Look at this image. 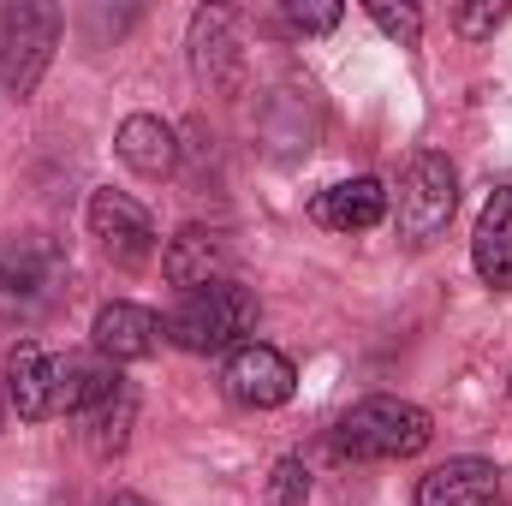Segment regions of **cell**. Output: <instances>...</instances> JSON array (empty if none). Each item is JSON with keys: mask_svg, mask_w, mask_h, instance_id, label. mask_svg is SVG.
Instances as JSON below:
<instances>
[{"mask_svg": "<svg viewBox=\"0 0 512 506\" xmlns=\"http://www.w3.org/2000/svg\"><path fill=\"white\" fill-rule=\"evenodd\" d=\"M256 292L251 286H239V280H215V286H197V292H179V304L161 316V334L179 346V352H197V358H209V352H239L245 346V334L256 328Z\"/></svg>", "mask_w": 512, "mask_h": 506, "instance_id": "6da1fadb", "label": "cell"}, {"mask_svg": "<svg viewBox=\"0 0 512 506\" xmlns=\"http://www.w3.org/2000/svg\"><path fill=\"white\" fill-rule=\"evenodd\" d=\"M435 441V423L423 405L411 399H393V393H376V399H358L340 423H334V453L340 459H358V465H376V459H411Z\"/></svg>", "mask_w": 512, "mask_h": 506, "instance_id": "7a4b0ae2", "label": "cell"}, {"mask_svg": "<svg viewBox=\"0 0 512 506\" xmlns=\"http://www.w3.org/2000/svg\"><path fill=\"white\" fill-rule=\"evenodd\" d=\"M66 12L54 0H6L0 6V90L6 96H36L42 72L54 66Z\"/></svg>", "mask_w": 512, "mask_h": 506, "instance_id": "3957f363", "label": "cell"}, {"mask_svg": "<svg viewBox=\"0 0 512 506\" xmlns=\"http://www.w3.org/2000/svg\"><path fill=\"white\" fill-rule=\"evenodd\" d=\"M453 209H459V173H453V161L435 155V149L411 155V167L399 179V239L411 251H429L447 233Z\"/></svg>", "mask_w": 512, "mask_h": 506, "instance_id": "277c9868", "label": "cell"}, {"mask_svg": "<svg viewBox=\"0 0 512 506\" xmlns=\"http://www.w3.org/2000/svg\"><path fill=\"white\" fill-rule=\"evenodd\" d=\"M221 387H227V399L245 405V411H280V405L292 399V387H298V370H292L286 352H274V346H262V340H245V346L227 358Z\"/></svg>", "mask_w": 512, "mask_h": 506, "instance_id": "5b68a950", "label": "cell"}, {"mask_svg": "<svg viewBox=\"0 0 512 506\" xmlns=\"http://www.w3.org/2000/svg\"><path fill=\"white\" fill-rule=\"evenodd\" d=\"M84 215H90V239L114 256L120 268H143L155 256V221H149V209L137 197H126V191H96Z\"/></svg>", "mask_w": 512, "mask_h": 506, "instance_id": "8992f818", "label": "cell"}, {"mask_svg": "<svg viewBox=\"0 0 512 506\" xmlns=\"http://www.w3.org/2000/svg\"><path fill=\"white\" fill-rule=\"evenodd\" d=\"M387 203H393V197H387L382 179L358 173V179H340V185L316 191V197H310V221L328 227V233H370V227L387 221Z\"/></svg>", "mask_w": 512, "mask_h": 506, "instance_id": "52a82bcc", "label": "cell"}, {"mask_svg": "<svg viewBox=\"0 0 512 506\" xmlns=\"http://www.w3.org/2000/svg\"><path fill=\"white\" fill-rule=\"evenodd\" d=\"M227 268H233V251H227V239L209 233V227H179V233L167 239V251H161V274H167V286H179V292L233 280Z\"/></svg>", "mask_w": 512, "mask_h": 506, "instance_id": "ba28073f", "label": "cell"}, {"mask_svg": "<svg viewBox=\"0 0 512 506\" xmlns=\"http://www.w3.org/2000/svg\"><path fill=\"white\" fill-rule=\"evenodd\" d=\"M90 334H96V352H102L108 364H143V358H155V346L167 340V334H161V316L143 310V304H102Z\"/></svg>", "mask_w": 512, "mask_h": 506, "instance_id": "9c48e42d", "label": "cell"}, {"mask_svg": "<svg viewBox=\"0 0 512 506\" xmlns=\"http://www.w3.org/2000/svg\"><path fill=\"white\" fill-rule=\"evenodd\" d=\"M191 66L209 90H239V42H233V12L227 6H203L191 18Z\"/></svg>", "mask_w": 512, "mask_h": 506, "instance_id": "30bf717a", "label": "cell"}, {"mask_svg": "<svg viewBox=\"0 0 512 506\" xmlns=\"http://www.w3.org/2000/svg\"><path fill=\"white\" fill-rule=\"evenodd\" d=\"M501 501V465L489 459H447L417 483V506H495Z\"/></svg>", "mask_w": 512, "mask_h": 506, "instance_id": "8fae6325", "label": "cell"}, {"mask_svg": "<svg viewBox=\"0 0 512 506\" xmlns=\"http://www.w3.org/2000/svg\"><path fill=\"white\" fill-rule=\"evenodd\" d=\"M120 381H126L120 364H108L102 352H66V358H54V405H60V417H84Z\"/></svg>", "mask_w": 512, "mask_h": 506, "instance_id": "7c38bea8", "label": "cell"}, {"mask_svg": "<svg viewBox=\"0 0 512 506\" xmlns=\"http://www.w3.org/2000/svg\"><path fill=\"white\" fill-rule=\"evenodd\" d=\"M471 262L483 274V286L512 292V185H495L483 215H477V233H471Z\"/></svg>", "mask_w": 512, "mask_h": 506, "instance_id": "4fadbf2b", "label": "cell"}, {"mask_svg": "<svg viewBox=\"0 0 512 506\" xmlns=\"http://www.w3.org/2000/svg\"><path fill=\"white\" fill-rule=\"evenodd\" d=\"M6 399L24 423H42V417H60L54 405V358L36 346V340H18L12 358H6Z\"/></svg>", "mask_w": 512, "mask_h": 506, "instance_id": "5bb4252c", "label": "cell"}, {"mask_svg": "<svg viewBox=\"0 0 512 506\" xmlns=\"http://www.w3.org/2000/svg\"><path fill=\"white\" fill-rule=\"evenodd\" d=\"M114 149H120V161L137 179H167L179 167V131L167 126L161 114H131L120 126V137H114Z\"/></svg>", "mask_w": 512, "mask_h": 506, "instance_id": "9a60e30c", "label": "cell"}, {"mask_svg": "<svg viewBox=\"0 0 512 506\" xmlns=\"http://www.w3.org/2000/svg\"><path fill=\"white\" fill-rule=\"evenodd\" d=\"M78 423H84V447H90L96 459H114V453H126L131 423H137V393L120 381V387H114V393H108L96 411H84Z\"/></svg>", "mask_w": 512, "mask_h": 506, "instance_id": "2e32d148", "label": "cell"}, {"mask_svg": "<svg viewBox=\"0 0 512 506\" xmlns=\"http://www.w3.org/2000/svg\"><path fill=\"white\" fill-rule=\"evenodd\" d=\"M48 251H36V245H0V304H18V298H30V292H42V280H48Z\"/></svg>", "mask_w": 512, "mask_h": 506, "instance_id": "e0dca14e", "label": "cell"}, {"mask_svg": "<svg viewBox=\"0 0 512 506\" xmlns=\"http://www.w3.org/2000/svg\"><path fill=\"white\" fill-rule=\"evenodd\" d=\"M304 501H310V465H304V459H280V465L268 471L262 506H304Z\"/></svg>", "mask_w": 512, "mask_h": 506, "instance_id": "ac0fdd59", "label": "cell"}, {"mask_svg": "<svg viewBox=\"0 0 512 506\" xmlns=\"http://www.w3.org/2000/svg\"><path fill=\"white\" fill-rule=\"evenodd\" d=\"M370 18H376V30L393 36L399 48H417V36H423V12H417V6H387V0H370Z\"/></svg>", "mask_w": 512, "mask_h": 506, "instance_id": "d6986e66", "label": "cell"}, {"mask_svg": "<svg viewBox=\"0 0 512 506\" xmlns=\"http://www.w3.org/2000/svg\"><path fill=\"white\" fill-rule=\"evenodd\" d=\"M512 6H501V0H483V6H459L453 12V24H459V36H471V42H483V36H495L501 24H507Z\"/></svg>", "mask_w": 512, "mask_h": 506, "instance_id": "ffe728a7", "label": "cell"}, {"mask_svg": "<svg viewBox=\"0 0 512 506\" xmlns=\"http://www.w3.org/2000/svg\"><path fill=\"white\" fill-rule=\"evenodd\" d=\"M286 24H292L298 36H328V30L340 24V6H334V0H316V6L292 0V6H286Z\"/></svg>", "mask_w": 512, "mask_h": 506, "instance_id": "44dd1931", "label": "cell"}, {"mask_svg": "<svg viewBox=\"0 0 512 506\" xmlns=\"http://www.w3.org/2000/svg\"><path fill=\"white\" fill-rule=\"evenodd\" d=\"M102 506H149L143 495H114V501H102Z\"/></svg>", "mask_w": 512, "mask_h": 506, "instance_id": "7402d4cb", "label": "cell"}]
</instances>
